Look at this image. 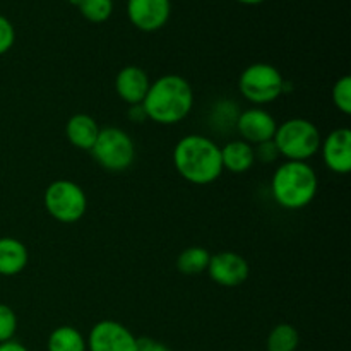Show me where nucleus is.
<instances>
[{"mask_svg": "<svg viewBox=\"0 0 351 351\" xmlns=\"http://www.w3.org/2000/svg\"><path fill=\"white\" fill-rule=\"evenodd\" d=\"M151 81L146 71L137 65H127L117 74L115 77V91L120 99L127 105H141L146 98L147 89H149Z\"/></svg>", "mask_w": 351, "mask_h": 351, "instance_id": "13", "label": "nucleus"}, {"mask_svg": "<svg viewBox=\"0 0 351 351\" xmlns=\"http://www.w3.org/2000/svg\"><path fill=\"white\" fill-rule=\"evenodd\" d=\"M88 351H136L137 338L129 328L106 319L96 322L89 331Z\"/></svg>", "mask_w": 351, "mask_h": 351, "instance_id": "8", "label": "nucleus"}, {"mask_svg": "<svg viewBox=\"0 0 351 351\" xmlns=\"http://www.w3.org/2000/svg\"><path fill=\"white\" fill-rule=\"evenodd\" d=\"M17 331V315L9 305L0 304V343L14 339Z\"/></svg>", "mask_w": 351, "mask_h": 351, "instance_id": "22", "label": "nucleus"}, {"mask_svg": "<svg viewBox=\"0 0 351 351\" xmlns=\"http://www.w3.org/2000/svg\"><path fill=\"white\" fill-rule=\"evenodd\" d=\"M0 351H29V350H27L23 343L10 339V341L0 343Z\"/></svg>", "mask_w": 351, "mask_h": 351, "instance_id": "27", "label": "nucleus"}, {"mask_svg": "<svg viewBox=\"0 0 351 351\" xmlns=\"http://www.w3.org/2000/svg\"><path fill=\"white\" fill-rule=\"evenodd\" d=\"M173 163L178 175L194 185H208L223 173L221 147L199 134L182 137L173 149Z\"/></svg>", "mask_w": 351, "mask_h": 351, "instance_id": "2", "label": "nucleus"}, {"mask_svg": "<svg viewBox=\"0 0 351 351\" xmlns=\"http://www.w3.org/2000/svg\"><path fill=\"white\" fill-rule=\"evenodd\" d=\"M16 41V31L12 23L0 14V55H5Z\"/></svg>", "mask_w": 351, "mask_h": 351, "instance_id": "23", "label": "nucleus"}, {"mask_svg": "<svg viewBox=\"0 0 351 351\" xmlns=\"http://www.w3.org/2000/svg\"><path fill=\"white\" fill-rule=\"evenodd\" d=\"M170 0H127V17L144 33L161 29L170 19Z\"/></svg>", "mask_w": 351, "mask_h": 351, "instance_id": "10", "label": "nucleus"}, {"mask_svg": "<svg viewBox=\"0 0 351 351\" xmlns=\"http://www.w3.org/2000/svg\"><path fill=\"white\" fill-rule=\"evenodd\" d=\"M144 113L160 125H175L191 113L194 106V91L182 75L167 74L151 82L143 99Z\"/></svg>", "mask_w": 351, "mask_h": 351, "instance_id": "1", "label": "nucleus"}, {"mask_svg": "<svg viewBox=\"0 0 351 351\" xmlns=\"http://www.w3.org/2000/svg\"><path fill=\"white\" fill-rule=\"evenodd\" d=\"M43 204L48 215L57 221L71 225L79 221L88 209V197L81 185L72 180H55L43 194Z\"/></svg>", "mask_w": 351, "mask_h": 351, "instance_id": "7", "label": "nucleus"}, {"mask_svg": "<svg viewBox=\"0 0 351 351\" xmlns=\"http://www.w3.org/2000/svg\"><path fill=\"white\" fill-rule=\"evenodd\" d=\"M239 89L254 105H267L287 91L283 74L271 64H252L240 74Z\"/></svg>", "mask_w": 351, "mask_h": 351, "instance_id": "5", "label": "nucleus"}, {"mask_svg": "<svg viewBox=\"0 0 351 351\" xmlns=\"http://www.w3.org/2000/svg\"><path fill=\"white\" fill-rule=\"evenodd\" d=\"M332 103L345 115L351 113V77L343 75L332 86Z\"/></svg>", "mask_w": 351, "mask_h": 351, "instance_id": "21", "label": "nucleus"}, {"mask_svg": "<svg viewBox=\"0 0 351 351\" xmlns=\"http://www.w3.org/2000/svg\"><path fill=\"white\" fill-rule=\"evenodd\" d=\"M48 351H88L86 338L72 326H58L48 336Z\"/></svg>", "mask_w": 351, "mask_h": 351, "instance_id": "17", "label": "nucleus"}, {"mask_svg": "<svg viewBox=\"0 0 351 351\" xmlns=\"http://www.w3.org/2000/svg\"><path fill=\"white\" fill-rule=\"evenodd\" d=\"M298 345H300V335L297 328L287 322L274 326L266 341L267 351H297Z\"/></svg>", "mask_w": 351, "mask_h": 351, "instance_id": "19", "label": "nucleus"}, {"mask_svg": "<svg viewBox=\"0 0 351 351\" xmlns=\"http://www.w3.org/2000/svg\"><path fill=\"white\" fill-rule=\"evenodd\" d=\"M319 178L307 161H285L276 168L271 180V192L283 209H304L314 201Z\"/></svg>", "mask_w": 351, "mask_h": 351, "instance_id": "3", "label": "nucleus"}, {"mask_svg": "<svg viewBox=\"0 0 351 351\" xmlns=\"http://www.w3.org/2000/svg\"><path fill=\"white\" fill-rule=\"evenodd\" d=\"M237 132L242 136V141L257 146V144L273 141L276 134L278 123L269 112L263 108H249L239 113L235 122Z\"/></svg>", "mask_w": 351, "mask_h": 351, "instance_id": "11", "label": "nucleus"}, {"mask_svg": "<svg viewBox=\"0 0 351 351\" xmlns=\"http://www.w3.org/2000/svg\"><path fill=\"white\" fill-rule=\"evenodd\" d=\"M98 134V123L91 115H86V113H75L69 119L67 125H65V136H67L69 143L77 149L91 151Z\"/></svg>", "mask_w": 351, "mask_h": 351, "instance_id": "14", "label": "nucleus"}, {"mask_svg": "<svg viewBox=\"0 0 351 351\" xmlns=\"http://www.w3.org/2000/svg\"><path fill=\"white\" fill-rule=\"evenodd\" d=\"M206 273L219 287L235 288L245 283L250 274V266L240 254L219 252L211 256Z\"/></svg>", "mask_w": 351, "mask_h": 351, "instance_id": "9", "label": "nucleus"}, {"mask_svg": "<svg viewBox=\"0 0 351 351\" xmlns=\"http://www.w3.org/2000/svg\"><path fill=\"white\" fill-rule=\"evenodd\" d=\"M129 119L132 120V122H137V123L144 122L147 117H146V113H144L143 105H132V106H130V108H129Z\"/></svg>", "mask_w": 351, "mask_h": 351, "instance_id": "26", "label": "nucleus"}, {"mask_svg": "<svg viewBox=\"0 0 351 351\" xmlns=\"http://www.w3.org/2000/svg\"><path fill=\"white\" fill-rule=\"evenodd\" d=\"M136 351H171L167 345L153 338H137Z\"/></svg>", "mask_w": 351, "mask_h": 351, "instance_id": "25", "label": "nucleus"}, {"mask_svg": "<svg viewBox=\"0 0 351 351\" xmlns=\"http://www.w3.org/2000/svg\"><path fill=\"white\" fill-rule=\"evenodd\" d=\"M319 151H322V160L329 170L346 175L351 170V130L339 127L329 132Z\"/></svg>", "mask_w": 351, "mask_h": 351, "instance_id": "12", "label": "nucleus"}, {"mask_svg": "<svg viewBox=\"0 0 351 351\" xmlns=\"http://www.w3.org/2000/svg\"><path fill=\"white\" fill-rule=\"evenodd\" d=\"M223 170L232 173H245L256 165V151L252 144L242 139L230 141L221 147Z\"/></svg>", "mask_w": 351, "mask_h": 351, "instance_id": "16", "label": "nucleus"}, {"mask_svg": "<svg viewBox=\"0 0 351 351\" xmlns=\"http://www.w3.org/2000/svg\"><path fill=\"white\" fill-rule=\"evenodd\" d=\"M29 254L21 240L12 237L0 239V276H16L27 266Z\"/></svg>", "mask_w": 351, "mask_h": 351, "instance_id": "15", "label": "nucleus"}, {"mask_svg": "<svg viewBox=\"0 0 351 351\" xmlns=\"http://www.w3.org/2000/svg\"><path fill=\"white\" fill-rule=\"evenodd\" d=\"M211 254L204 247H189L182 250L177 259V269L185 276H197V274L208 271Z\"/></svg>", "mask_w": 351, "mask_h": 351, "instance_id": "18", "label": "nucleus"}, {"mask_svg": "<svg viewBox=\"0 0 351 351\" xmlns=\"http://www.w3.org/2000/svg\"><path fill=\"white\" fill-rule=\"evenodd\" d=\"M91 153L96 163L105 170L123 171L136 160V144L123 129L105 127L99 129Z\"/></svg>", "mask_w": 351, "mask_h": 351, "instance_id": "6", "label": "nucleus"}, {"mask_svg": "<svg viewBox=\"0 0 351 351\" xmlns=\"http://www.w3.org/2000/svg\"><path fill=\"white\" fill-rule=\"evenodd\" d=\"M89 23H105L113 12V0H69Z\"/></svg>", "mask_w": 351, "mask_h": 351, "instance_id": "20", "label": "nucleus"}, {"mask_svg": "<svg viewBox=\"0 0 351 351\" xmlns=\"http://www.w3.org/2000/svg\"><path fill=\"white\" fill-rule=\"evenodd\" d=\"M256 151V161L259 160L261 163H271V161H276L280 158V153L276 149V144L273 141H267V143L257 144V147H254Z\"/></svg>", "mask_w": 351, "mask_h": 351, "instance_id": "24", "label": "nucleus"}, {"mask_svg": "<svg viewBox=\"0 0 351 351\" xmlns=\"http://www.w3.org/2000/svg\"><path fill=\"white\" fill-rule=\"evenodd\" d=\"M273 143L287 161H307L321 149L322 136L311 120L290 119L278 125Z\"/></svg>", "mask_w": 351, "mask_h": 351, "instance_id": "4", "label": "nucleus"}, {"mask_svg": "<svg viewBox=\"0 0 351 351\" xmlns=\"http://www.w3.org/2000/svg\"><path fill=\"white\" fill-rule=\"evenodd\" d=\"M240 3H245V5H257V3H263L266 0H239Z\"/></svg>", "mask_w": 351, "mask_h": 351, "instance_id": "28", "label": "nucleus"}]
</instances>
